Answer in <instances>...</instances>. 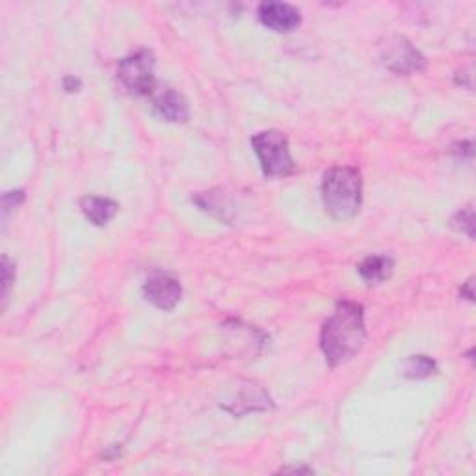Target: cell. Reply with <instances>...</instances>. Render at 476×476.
I'll use <instances>...</instances> for the list:
<instances>
[{"label": "cell", "mask_w": 476, "mask_h": 476, "mask_svg": "<svg viewBox=\"0 0 476 476\" xmlns=\"http://www.w3.org/2000/svg\"><path fill=\"white\" fill-rule=\"evenodd\" d=\"M367 330L363 307L355 302H338L321 333V347L331 367L355 357L365 347Z\"/></svg>", "instance_id": "1"}, {"label": "cell", "mask_w": 476, "mask_h": 476, "mask_svg": "<svg viewBox=\"0 0 476 476\" xmlns=\"http://www.w3.org/2000/svg\"><path fill=\"white\" fill-rule=\"evenodd\" d=\"M363 180L357 168L341 166L324 175L322 199L326 213L335 220H350L361 209Z\"/></svg>", "instance_id": "2"}, {"label": "cell", "mask_w": 476, "mask_h": 476, "mask_svg": "<svg viewBox=\"0 0 476 476\" xmlns=\"http://www.w3.org/2000/svg\"><path fill=\"white\" fill-rule=\"evenodd\" d=\"M252 146L266 177H287L294 171L288 140L283 132L263 130L254 136Z\"/></svg>", "instance_id": "3"}, {"label": "cell", "mask_w": 476, "mask_h": 476, "mask_svg": "<svg viewBox=\"0 0 476 476\" xmlns=\"http://www.w3.org/2000/svg\"><path fill=\"white\" fill-rule=\"evenodd\" d=\"M118 77L134 96L151 97L158 86L154 79L153 54L149 51H138L130 56H125L118 65Z\"/></svg>", "instance_id": "4"}, {"label": "cell", "mask_w": 476, "mask_h": 476, "mask_svg": "<svg viewBox=\"0 0 476 476\" xmlns=\"http://www.w3.org/2000/svg\"><path fill=\"white\" fill-rule=\"evenodd\" d=\"M380 58L389 71L397 75H410L422 71L426 58L404 36H389L380 43Z\"/></svg>", "instance_id": "5"}, {"label": "cell", "mask_w": 476, "mask_h": 476, "mask_svg": "<svg viewBox=\"0 0 476 476\" xmlns=\"http://www.w3.org/2000/svg\"><path fill=\"white\" fill-rule=\"evenodd\" d=\"M151 101L154 110L161 114L166 121L179 123L188 120V104L185 97L177 94L170 86H156L154 92L151 94Z\"/></svg>", "instance_id": "6"}, {"label": "cell", "mask_w": 476, "mask_h": 476, "mask_svg": "<svg viewBox=\"0 0 476 476\" xmlns=\"http://www.w3.org/2000/svg\"><path fill=\"white\" fill-rule=\"evenodd\" d=\"M180 292L183 290H180L179 281L164 274L153 276L144 287L146 298L163 311H171L179 304Z\"/></svg>", "instance_id": "7"}, {"label": "cell", "mask_w": 476, "mask_h": 476, "mask_svg": "<svg viewBox=\"0 0 476 476\" xmlns=\"http://www.w3.org/2000/svg\"><path fill=\"white\" fill-rule=\"evenodd\" d=\"M259 17L264 27L276 32H290L300 25V12L287 3H264L259 8Z\"/></svg>", "instance_id": "8"}, {"label": "cell", "mask_w": 476, "mask_h": 476, "mask_svg": "<svg viewBox=\"0 0 476 476\" xmlns=\"http://www.w3.org/2000/svg\"><path fill=\"white\" fill-rule=\"evenodd\" d=\"M118 203L108 197L88 196L82 199V213L88 220H92L96 225H104L118 213Z\"/></svg>", "instance_id": "9"}, {"label": "cell", "mask_w": 476, "mask_h": 476, "mask_svg": "<svg viewBox=\"0 0 476 476\" xmlns=\"http://www.w3.org/2000/svg\"><path fill=\"white\" fill-rule=\"evenodd\" d=\"M393 259L388 255H371L359 264V274L369 285L383 283L393 274Z\"/></svg>", "instance_id": "10"}, {"label": "cell", "mask_w": 476, "mask_h": 476, "mask_svg": "<svg viewBox=\"0 0 476 476\" xmlns=\"http://www.w3.org/2000/svg\"><path fill=\"white\" fill-rule=\"evenodd\" d=\"M436 369H438L436 363L430 357H426V355H412L410 359L405 361V365H404L405 376L407 378H417V380L432 376L436 372Z\"/></svg>", "instance_id": "11"}, {"label": "cell", "mask_w": 476, "mask_h": 476, "mask_svg": "<svg viewBox=\"0 0 476 476\" xmlns=\"http://www.w3.org/2000/svg\"><path fill=\"white\" fill-rule=\"evenodd\" d=\"M455 225H456V228H458L460 231L467 233L471 238L474 237V211H472L471 205L465 207V209H462V211L456 214V218H455Z\"/></svg>", "instance_id": "12"}, {"label": "cell", "mask_w": 476, "mask_h": 476, "mask_svg": "<svg viewBox=\"0 0 476 476\" xmlns=\"http://www.w3.org/2000/svg\"><path fill=\"white\" fill-rule=\"evenodd\" d=\"M12 283H13V264H12V261L4 255V259H3V302H4V307H6V304H8V296H10Z\"/></svg>", "instance_id": "13"}, {"label": "cell", "mask_w": 476, "mask_h": 476, "mask_svg": "<svg viewBox=\"0 0 476 476\" xmlns=\"http://www.w3.org/2000/svg\"><path fill=\"white\" fill-rule=\"evenodd\" d=\"M63 86H65L67 92H77V89L80 88V82L75 80L73 77H67V79L63 80Z\"/></svg>", "instance_id": "14"}, {"label": "cell", "mask_w": 476, "mask_h": 476, "mask_svg": "<svg viewBox=\"0 0 476 476\" xmlns=\"http://www.w3.org/2000/svg\"><path fill=\"white\" fill-rule=\"evenodd\" d=\"M462 296H465L467 300L472 302V298H474V294H472V280H469V281L463 285V288H462Z\"/></svg>", "instance_id": "15"}]
</instances>
